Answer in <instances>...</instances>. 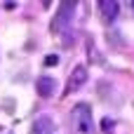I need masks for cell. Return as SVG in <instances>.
Here are the masks:
<instances>
[{
  "instance_id": "1",
  "label": "cell",
  "mask_w": 134,
  "mask_h": 134,
  "mask_svg": "<svg viewBox=\"0 0 134 134\" xmlns=\"http://www.w3.org/2000/svg\"><path fill=\"white\" fill-rule=\"evenodd\" d=\"M71 132L73 134H97V122L92 118L90 104H75L71 108Z\"/></svg>"
},
{
  "instance_id": "2",
  "label": "cell",
  "mask_w": 134,
  "mask_h": 134,
  "mask_svg": "<svg viewBox=\"0 0 134 134\" xmlns=\"http://www.w3.org/2000/svg\"><path fill=\"white\" fill-rule=\"evenodd\" d=\"M75 12H78V2H61L59 5V12L54 14V19H52V24H49V31L54 33V35H64V33H71V21H73V16H75Z\"/></svg>"
},
{
  "instance_id": "3",
  "label": "cell",
  "mask_w": 134,
  "mask_h": 134,
  "mask_svg": "<svg viewBox=\"0 0 134 134\" xmlns=\"http://www.w3.org/2000/svg\"><path fill=\"white\" fill-rule=\"evenodd\" d=\"M87 66H75L73 71H71V75H68V82H66V90H64V97H68V94H73V92H78L85 82H87Z\"/></svg>"
},
{
  "instance_id": "4",
  "label": "cell",
  "mask_w": 134,
  "mask_h": 134,
  "mask_svg": "<svg viewBox=\"0 0 134 134\" xmlns=\"http://www.w3.org/2000/svg\"><path fill=\"white\" fill-rule=\"evenodd\" d=\"M97 9L101 14V21L104 24H111L120 14V2H115V0H99L97 2Z\"/></svg>"
},
{
  "instance_id": "5",
  "label": "cell",
  "mask_w": 134,
  "mask_h": 134,
  "mask_svg": "<svg viewBox=\"0 0 134 134\" xmlns=\"http://www.w3.org/2000/svg\"><path fill=\"white\" fill-rule=\"evenodd\" d=\"M57 87H59V82L54 80V78H49V75H40L38 80H35V92L40 94V97H52L54 92H57Z\"/></svg>"
},
{
  "instance_id": "6",
  "label": "cell",
  "mask_w": 134,
  "mask_h": 134,
  "mask_svg": "<svg viewBox=\"0 0 134 134\" xmlns=\"http://www.w3.org/2000/svg\"><path fill=\"white\" fill-rule=\"evenodd\" d=\"M54 130L57 127H54V120L49 115H38L33 122V134H52Z\"/></svg>"
},
{
  "instance_id": "7",
  "label": "cell",
  "mask_w": 134,
  "mask_h": 134,
  "mask_svg": "<svg viewBox=\"0 0 134 134\" xmlns=\"http://www.w3.org/2000/svg\"><path fill=\"white\" fill-rule=\"evenodd\" d=\"M87 54H90V64H101V54H97V47H94L92 38H87Z\"/></svg>"
},
{
  "instance_id": "8",
  "label": "cell",
  "mask_w": 134,
  "mask_h": 134,
  "mask_svg": "<svg viewBox=\"0 0 134 134\" xmlns=\"http://www.w3.org/2000/svg\"><path fill=\"white\" fill-rule=\"evenodd\" d=\"M57 64H59V57H57V54L45 57V66H57Z\"/></svg>"
},
{
  "instance_id": "9",
  "label": "cell",
  "mask_w": 134,
  "mask_h": 134,
  "mask_svg": "<svg viewBox=\"0 0 134 134\" xmlns=\"http://www.w3.org/2000/svg\"><path fill=\"white\" fill-rule=\"evenodd\" d=\"M111 125H113V122H111V120H104V130H106V132H111V130H113V127H111Z\"/></svg>"
}]
</instances>
